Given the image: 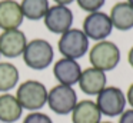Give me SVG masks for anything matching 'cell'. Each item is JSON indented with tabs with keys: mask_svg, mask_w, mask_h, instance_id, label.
Segmentation results:
<instances>
[{
	"mask_svg": "<svg viewBox=\"0 0 133 123\" xmlns=\"http://www.w3.org/2000/svg\"><path fill=\"white\" fill-rule=\"evenodd\" d=\"M89 60L92 67H96L102 72L113 70L120 62V50L117 44L109 40L97 42L89 50Z\"/></svg>",
	"mask_w": 133,
	"mask_h": 123,
	"instance_id": "cell-3",
	"label": "cell"
},
{
	"mask_svg": "<svg viewBox=\"0 0 133 123\" xmlns=\"http://www.w3.org/2000/svg\"><path fill=\"white\" fill-rule=\"evenodd\" d=\"M23 17L29 20H40L49 10V0H22L20 3Z\"/></svg>",
	"mask_w": 133,
	"mask_h": 123,
	"instance_id": "cell-16",
	"label": "cell"
},
{
	"mask_svg": "<svg viewBox=\"0 0 133 123\" xmlns=\"http://www.w3.org/2000/svg\"><path fill=\"white\" fill-rule=\"evenodd\" d=\"M72 122L73 123H100L102 113L99 110L96 102L93 100H80L76 103L72 110Z\"/></svg>",
	"mask_w": 133,
	"mask_h": 123,
	"instance_id": "cell-13",
	"label": "cell"
},
{
	"mask_svg": "<svg viewBox=\"0 0 133 123\" xmlns=\"http://www.w3.org/2000/svg\"><path fill=\"white\" fill-rule=\"evenodd\" d=\"M26 34L19 29L4 30L0 34V54L9 59H16L22 56L26 49Z\"/></svg>",
	"mask_w": 133,
	"mask_h": 123,
	"instance_id": "cell-9",
	"label": "cell"
},
{
	"mask_svg": "<svg viewBox=\"0 0 133 123\" xmlns=\"http://www.w3.org/2000/svg\"><path fill=\"white\" fill-rule=\"evenodd\" d=\"M55 51L47 40L44 39H33L27 42L26 49L23 51V60L27 67L33 70H43L49 67L53 62Z\"/></svg>",
	"mask_w": 133,
	"mask_h": 123,
	"instance_id": "cell-2",
	"label": "cell"
},
{
	"mask_svg": "<svg viewBox=\"0 0 133 123\" xmlns=\"http://www.w3.org/2000/svg\"><path fill=\"white\" fill-rule=\"evenodd\" d=\"M77 102V94L72 86L57 85L47 92V106L52 112L60 116L72 113Z\"/></svg>",
	"mask_w": 133,
	"mask_h": 123,
	"instance_id": "cell-6",
	"label": "cell"
},
{
	"mask_svg": "<svg viewBox=\"0 0 133 123\" xmlns=\"http://www.w3.org/2000/svg\"><path fill=\"white\" fill-rule=\"evenodd\" d=\"M47 89L39 80H26L17 87L16 99L26 110L37 112L47 103Z\"/></svg>",
	"mask_w": 133,
	"mask_h": 123,
	"instance_id": "cell-1",
	"label": "cell"
},
{
	"mask_svg": "<svg viewBox=\"0 0 133 123\" xmlns=\"http://www.w3.org/2000/svg\"><path fill=\"white\" fill-rule=\"evenodd\" d=\"M19 83V70L9 62H0V92L7 93Z\"/></svg>",
	"mask_w": 133,
	"mask_h": 123,
	"instance_id": "cell-17",
	"label": "cell"
},
{
	"mask_svg": "<svg viewBox=\"0 0 133 123\" xmlns=\"http://www.w3.org/2000/svg\"><path fill=\"white\" fill-rule=\"evenodd\" d=\"M127 3H130V4L133 6V0H127Z\"/></svg>",
	"mask_w": 133,
	"mask_h": 123,
	"instance_id": "cell-24",
	"label": "cell"
},
{
	"mask_svg": "<svg viewBox=\"0 0 133 123\" xmlns=\"http://www.w3.org/2000/svg\"><path fill=\"white\" fill-rule=\"evenodd\" d=\"M75 0H55L56 4H60V6H67L70 4V3H73Z\"/></svg>",
	"mask_w": 133,
	"mask_h": 123,
	"instance_id": "cell-23",
	"label": "cell"
},
{
	"mask_svg": "<svg viewBox=\"0 0 133 123\" xmlns=\"http://www.w3.org/2000/svg\"><path fill=\"white\" fill-rule=\"evenodd\" d=\"M43 20H44V26L49 31L56 34H63L64 31L72 29L73 11L67 6L55 4L52 7H49Z\"/></svg>",
	"mask_w": 133,
	"mask_h": 123,
	"instance_id": "cell-8",
	"label": "cell"
},
{
	"mask_svg": "<svg viewBox=\"0 0 133 123\" xmlns=\"http://www.w3.org/2000/svg\"><path fill=\"white\" fill-rule=\"evenodd\" d=\"M112 30L113 26L109 14L103 13L100 10L89 13L83 20V33L87 36V39L102 42L110 36Z\"/></svg>",
	"mask_w": 133,
	"mask_h": 123,
	"instance_id": "cell-7",
	"label": "cell"
},
{
	"mask_svg": "<svg viewBox=\"0 0 133 123\" xmlns=\"http://www.w3.org/2000/svg\"><path fill=\"white\" fill-rule=\"evenodd\" d=\"M126 100L133 109V83L129 86V89H127V92H126Z\"/></svg>",
	"mask_w": 133,
	"mask_h": 123,
	"instance_id": "cell-21",
	"label": "cell"
},
{
	"mask_svg": "<svg viewBox=\"0 0 133 123\" xmlns=\"http://www.w3.org/2000/svg\"><path fill=\"white\" fill-rule=\"evenodd\" d=\"M107 77L106 73L96 67H89L82 70L80 79H79V87L84 94L89 96H97L104 87H106Z\"/></svg>",
	"mask_w": 133,
	"mask_h": 123,
	"instance_id": "cell-11",
	"label": "cell"
},
{
	"mask_svg": "<svg viewBox=\"0 0 133 123\" xmlns=\"http://www.w3.org/2000/svg\"><path fill=\"white\" fill-rule=\"evenodd\" d=\"M57 47L63 57L77 60L89 50V39L80 29H70L60 36Z\"/></svg>",
	"mask_w": 133,
	"mask_h": 123,
	"instance_id": "cell-4",
	"label": "cell"
},
{
	"mask_svg": "<svg viewBox=\"0 0 133 123\" xmlns=\"http://www.w3.org/2000/svg\"><path fill=\"white\" fill-rule=\"evenodd\" d=\"M23 123H53L52 117L42 112H30L23 119Z\"/></svg>",
	"mask_w": 133,
	"mask_h": 123,
	"instance_id": "cell-19",
	"label": "cell"
},
{
	"mask_svg": "<svg viewBox=\"0 0 133 123\" xmlns=\"http://www.w3.org/2000/svg\"><path fill=\"white\" fill-rule=\"evenodd\" d=\"M53 74L59 85H66V86H73L79 82L82 74V67L76 60L62 57L53 66Z\"/></svg>",
	"mask_w": 133,
	"mask_h": 123,
	"instance_id": "cell-10",
	"label": "cell"
},
{
	"mask_svg": "<svg viewBox=\"0 0 133 123\" xmlns=\"http://www.w3.org/2000/svg\"><path fill=\"white\" fill-rule=\"evenodd\" d=\"M127 62H129V64L133 67V46L130 47L129 53H127Z\"/></svg>",
	"mask_w": 133,
	"mask_h": 123,
	"instance_id": "cell-22",
	"label": "cell"
},
{
	"mask_svg": "<svg viewBox=\"0 0 133 123\" xmlns=\"http://www.w3.org/2000/svg\"><path fill=\"white\" fill-rule=\"evenodd\" d=\"M119 123H133V109H126L119 116Z\"/></svg>",
	"mask_w": 133,
	"mask_h": 123,
	"instance_id": "cell-20",
	"label": "cell"
},
{
	"mask_svg": "<svg viewBox=\"0 0 133 123\" xmlns=\"http://www.w3.org/2000/svg\"><path fill=\"white\" fill-rule=\"evenodd\" d=\"M23 19L20 3L16 0H0V29L3 31L19 29Z\"/></svg>",
	"mask_w": 133,
	"mask_h": 123,
	"instance_id": "cell-12",
	"label": "cell"
},
{
	"mask_svg": "<svg viewBox=\"0 0 133 123\" xmlns=\"http://www.w3.org/2000/svg\"><path fill=\"white\" fill-rule=\"evenodd\" d=\"M23 114V107L17 102L16 96L10 93L0 94V122L15 123Z\"/></svg>",
	"mask_w": 133,
	"mask_h": 123,
	"instance_id": "cell-15",
	"label": "cell"
},
{
	"mask_svg": "<svg viewBox=\"0 0 133 123\" xmlns=\"http://www.w3.org/2000/svg\"><path fill=\"white\" fill-rule=\"evenodd\" d=\"M0 56H2V54H0Z\"/></svg>",
	"mask_w": 133,
	"mask_h": 123,
	"instance_id": "cell-26",
	"label": "cell"
},
{
	"mask_svg": "<svg viewBox=\"0 0 133 123\" xmlns=\"http://www.w3.org/2000/svg\"><path fill=\"white\" fill-rule=\"evenodd\" d=\"M126 103L127 100L124 93L116 86H106L96 99V105L100 113L107 117L120 116L126 110Z\"/></svg>",
	"mask_w": 133,
	"mask_h": 123,
	"instance_id": "cell-5",
	"label": "cell"
},
{
	"mask_svg": "<svg viewBox=\"0 0 133 123\" xmlns=\"http://www.w3.org/2000/svg\"><path fill=\"white\" fill-rule=\"evenodd\" d=\"M76 2L82 10L87 11V13H93V11L100 10L106 0H76Z\"/></svg>",
	"mask_w": 133,
	"mask_h": 123,
	"instance_id": "cell-18",
	"label": "cell"
},
{
	"mask_svg": "<svg viewBox=\"0 0 133 123\" xmlns=\"http://www.w3.org/2000/svg\"><path fill=\"white\" fill-rule=\"evenodd\" d=\"M100 123H112V122H100Z\"/></svg>",
	"mask_w": 133,
	"mask_h": 123,
	"instance_id": "cell-25",
	"label": "cell"
},
{
	"mask_svg": "<svg viewBox=\"0 0 133 123\" xmlns=\"http://www.w3.org/2000/svg\"><path fill=\"white\" fill-rule=\"evenodd\" d=\"M110 22L117 30L126 31L133 29V6L127 2H119L110 10Z\"/></svg>",
	"mask_w": 133,
	"mask_h": 123,
	"instance_id": "cell-14",
	"label": "cell"
}]
</instances>
